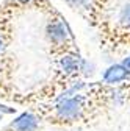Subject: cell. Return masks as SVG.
Masks as SVG:
<instances>
[{
	"label": "cell",
	"mask_w": 130,
	"mask_h": 131,
	"mask_svg": "<svg viewBox=\"0 0 130 131\" xmlns=\"http://www.w3.org/2000/svg\"><path fill=\"white\" fill-rule=\"evenodd\" d=\"M64 2H66L74 11L86 16V17L89 19L91 11H92V8H91V0H64Z\"/></svg>",
	"instance_id": "obj_5"
},
{
	"label": "cell",
	"mask_w": 130,
	"mask_h": 131,
	"mask_svg": "<svg viewBox=\"0 0 130 131\" xmlns=\"http://www.w3.org/2000/svg\"><path fill=\"white\" fill-rule=\"evenodd\" d=\"M47 16L49 17L45 24V39L50 47V55L57 56L64 52L77 50L78 47L75 44V38L66 19L58 11H52Z\"/></svg>",
	"instance_id": "obj_2"
},
{
	"label": "cell",
	"mask_w": 130,
	"mask_h": 131,
	"mask_svg": "<svg viewBox=\"0 0 130 131\" xmlns=\"http://www.w3.org/2000/svg\"><path fill=\"white\" fill-rule=\"evenodd\" d=\"M102 83L108 84V86H119L122 83L130 81V73L127 72V69L124 67L122 62H116L111 64L110 67H107L102 73Z\"/></svg>",
	"instance_id": "obj_4"
},
{
	"label": "cell",
	"mask_w": 130,
	"mask_h": 131,
	"mask_svg": "<svg viewBox=\"0 0 130 131\" xmlns=\"http://www.w3.org/2000/svg\"><path fill=\"white\" fill-rule=\"evenodd\" d=\"M121 62L124 64V67H125V69H127V72L130 73V56H127V58H124V59H122Z\"/></svg>",
	"instance_id": "obj_6"
},
{
	"label": "cell",
	"mask_w": 130,
	"mask_h": 131,
	"mask_svg": "<svg viewBox=\"0 0 130 131\" xmlns=\"http://www.w3.org/2000/svg\"><path fill=\"white\" fill-rule=\"evenodd\" d=\"M39 123H41L39 117L28 109L19 114L16 119H13L2 131H36Z\"/></svg>",
	"instance_id": "obj_3"
},
{
	"label": "cell",
	"mask_w": 130,
	"mask_h": 131,
	"mask_svg": "<svg viewBox=\"0 0 130 131\" xmlns=\"http://www.w3.org/2000/svg\"><path fill=\"white\" fill-rule=\"evenodd\" d=\"M85 81L80 80L72 88L64 91L55 100L30 106L28 109L35 112L41 122H47L55 126H80L96 122L104 111L83 89Z\"/></svg>",
	"instance_id": "obj_1"
}]
</instances>
